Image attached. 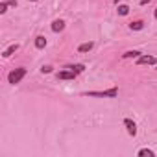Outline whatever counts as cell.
<instances>
[{"instance_id": "obj_15", "label": "cell", "mask_w": 157, "mask_h": 157, "mask_svg": "<svg viewBox=\"0 0 157 157\" xmlns=\"http://www.w3.org/2000/svg\"><path fill=\"white\" fill-rule=\"evenodd\" d=\"M118 13L120 15H128L129 13V8L128 6H118Z\"/></svg>"}, {"instance_id": "obj_7", "label": "cell", "mask_w": 157, "mask_h": 157, "mask_svg": "<svg viewBox=\"0 0 157 157\" xmlns=\"http://www.w3.org/2000/svg\"><path fill=\"white\" fill-rule=\"evenodd\" d=\"M63 28H65V22H63L61 19H57V21L52 22V32H61Z\"/></svg>"}, {"instance_id": "obj_12", "label": "cell", "mask_w": 157, "mask_h": 157, "mask_svg": "<svg viewBox=\"0 0 157 157\" xmlns=\"http://www.w3.org/2000/svg\"><path fill=\"white\" fill-rule=\"evenodd\" d=\"M17 50H19V44H11V46H10V48H8L2 56H4V57H10V56H11L13 52H17Z\"/></svg>"}, {"instance_id": "obj_4", "label": "cell", "mask_w": 157, "mask_h": 157, "mask_svg": "<svg viewBox=\"0 0 157 157\" xmlns=\"http://www.w3.org/2000/svg\"><path fill=\"white\" fill-rule=\"evenodd\" d=\"M124 126H126V129H128L129 135H133V137L137 135V124H135L131 118H126V120H124Z\"/></svg>"}, {"instance_id": "obj_1", "label": "cell", "mask_w": 157, "mask_h": 157, "mask_svg": "<svg viewBox=\"0 0 157 157\" xmlns=\"http://www.w3.org/2000/svg\"><path fill=\"white\" fill-rule=\"evenodd\" d=\"M24 76H26V68H24V67L15 68V70H11V72L8 74V82L13 83V85H17V83H21V80H22Z\"/></svg>"}, {"instance_id": "obj_5", "label": "cell", "mask_w": 157, "mask_h": 157, "mask_svg": "<svg viewBox=\"0 0 157 157\" xmlns=\"http://www.w3.org/2000/svg\"><path fill=\"white\" fill-rule=\"evenodd\" d=\"M74 78H76L74 70H61V72H57V80H74Z\"/></svg>"}, {"instance_id": "obj_14", "label": "cell", "mask_w": 157, "mask_h": 157, "mask_svg": "<svg viewBox=\"0 0 157 157\" xmlns=\"http://www.w3.org/2000/svg\"><path fill=\"white\" fill-rule=\"evenodd\" d=\"M139 155H148V157H155V153L151 151V150H148V148H144V150H139Z\"/></svg>"}, {"instance_id": "obj_18", "label": "cell", "mask_w": 157, "mask_h": 157, "mask_svg": "<svg viewBox=\"0 0 157 157\" xmlns=\"http://www.w3.org/2000/svg\"><path fill=\"white\" fill-rule=\"evenodd\" d=\"M155 19H157V8H155Z\"/></svg>"}, {"instance_id": "obj_8", "label": "cell", "mask_w": 157, "mask_h": 157, "mask_svg": "<svg viewBox=\"0 0 157 157\" xmlns=\"http://www.w3.org/2000/svg\"><path fill=\"white\" fill-rule=\"evenodd\" d=\"M35 46L41 50V48H44L46 46V37H43V35H39L37 39H35Z\"/></svg>"}, {"instance_id": "obj_3", "label": "cell", "mask_w": 157, "mask_h": 157, "mask_svg": "<svg viewBox=\"0 0 157 157\" xmlns=\"http://www.w3.org/2000/svg\"><path fill=\"white\" fill-rule=\"evenodd\" d=\"M155 63H157V59L153 56H140V57H137V65H155Z\"/></svg>"}, {"instance_id": "obj_19", "label": "cell", "mask_w": 157, "mask_h": 157, "mask_svg": "<svg viewBox=\"0 0 157 157\" xmlns=\"http://www.w3.org/2000/svg\"><path fill=\"white\" fill-rule=\"evenodd\" d=\"M32 2H37V0H32Z\"/></svg>"}, {"instance_id": "obj_6", "label": "cell", "mask_w": 157, "mask_h": 157, "mask_svg": "<svg viewBox=\"0 0 157 157\" xmlns=\"http://www.w3.org/2000/svg\"><path fill=\"white\" fill-rule=\"evenodd\" d=\"M10 6H17V0H6V2L0 4V13H6Z\"/></svg>"}, {"instance_id": "obj_16", "label": "cell", "mask_w": 157, "mask_h": 157, "mask_svg": "<svg viewBox=\"0 0 157 157\" xmlns=\"http://www.w3.org/2000/svg\"><path fill=\"white\" fill-rule=\"evenodd\" d=\"M41 70H43V74H48V72H52V67H43Z\"/></svg>"}, {"instance_id": "obj_10", "label": "cell", "mask_w": 157, "mask_h": 157, "mask_svg": "<svg viewBox=\"0 0 157 157\" xmlns=\"http://www.w3.org/2000/svg\"><path fill=\"white\" fill-rule=\"evenodd\" d=\"M140 56H142L140 52H137V50H129V52H126L122 57H124V59H129V57H140Z\"/></svg>"}, {"instance_id": "obj_17", "label": "cell", "mask_w": 157, "mask_h": 157, "mask_svg": "<svg viewBox=\"0 0 157 157\" xmlns=\"http://www.w3.org/2000/svg\"><path fill=\"white\" fill-rule=\"evenodd\" d=\"M148 2H151V0H140V6H146Z\"/></svg>"}, {"instance_id": "obj_2", "label": "cell", "mask_w": 157, "mask_h": 157, "mask_svg": "<svg viewBox=\"0 0 157 157\" xmlns=\"http://www.w3.org/2000/svg\"><path fill=\"white\" fill-rule=\"evenodd\" d=\"M85 94H87V96H100V98H113V96L118 94V89L113 87V89H109V91H89V93H85Z\"/></svg>"}, {"instance_id": "obj_11", "label": "cell", "mask_w": 157, "mask_h": 157, "mask_svg": "<svg viewBox=\"0 0 157 157\" xmlns=\"http://www.w3.org/2000/svg\"><path fill=\"white\" fill-rule=\"evenodd\" d=\"M67 68H68V70H74L76 74H80V72H83V70H85V67H83V65H68Z\"/></svg>"}, {"instance_id": "obj_9", "label": "cell", "mask_w": 157, "mask_h": 157, "mask_svg": "<svg viewBox=\"0 0 157 157\" xmlns=\"http://www.w3.org/2000/svg\"><path fill=\"white\" fill-rule=\"evenodd\" d=\"M129 28L131 30H142L144 28V22L142 21H133V22H129Z\"/></svg>"}, {"instance_id": "obj_13", "label": "cell", "mask_w": 157, "mask_h": 157, "mask_svg": "<svg viewBox=\"0 0 157 157\" xmlns=\"http://www.w3.org/2000/svg\"><path fill=\"white\" fill-rule=\"evenodd\" d=\"M91 48H93V43H83V44H80L78 52H89Z\"/></svg>"}]
</instances>
